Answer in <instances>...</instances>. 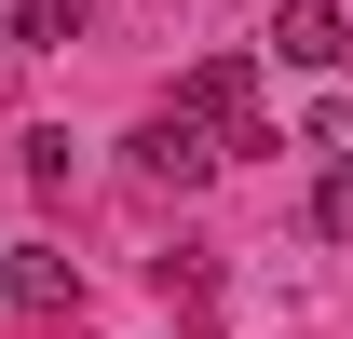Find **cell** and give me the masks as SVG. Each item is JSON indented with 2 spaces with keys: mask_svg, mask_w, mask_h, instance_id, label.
I'll return each instance as SVG.
<instances>
[{
  "mask_svg": "<svg viewBox=\"0 0 353 339\" xmlns=\"http://www.w3.org/2000/svg\"><path fill=\"white\" fill-rule=\"evenodd\" d=\"M176 109H204V123L231 136V163H245V150H285V136L259 123V68H245V54H204V68L176 82Z\"/></svg>",
  "mask_w": 353,
  "mask_h": 339,
  "instance_id": "cell-1",
  "label": "cell"
},
{
  "mask_svg": "<svg viewBox=\"0 0 353 339\" xmlns=\"http://www.w3.org/2000/svg\"><path fill=\"white\" fill-rule=\"evenodd\" d=\"M218 163H231V136L204 123V109H163V123H136V176H150V190H204Z\"/></svg>",
  "mask_w": 353,
  "mask_h": 339,
  "instance_id": "cell-2",
  "label": "cell"
},
{
  "mask_svg": "<svg viewBox=\"0 0 353 339\" xmlns=\"http://www.w3.org/2000/svg\"><path fill=\"white\" fill-rule=\"evenodd\" d=\"M272 54L326 82V68H353V14H340V0H285V14H272Z\"/></svg>",
  "mask_w": 353,
  "mask_h": 339,
  "instance_id": "cell-3",
  "label": "cell"
},
{
  "mask_svg": "<svg viewBox=\"0 0 353 339\" xmlns=\"http://www.w3.org/2000/svg\"><path fill=\"white\" fill-rule=\"evenodd\" d=\"M0 298H14L28 326H54V312L82 298V271H68V258H54V245H14V271H0Z\"/></svg>",
  "mask_w": 353,
  "mask_h": 339,
  "instance_id": "cell-4",
  "label": "cell"
},
{
  "mask_svg": "<svg viewBox=\"0 0 353 339\" xmlns=\"http://www.w3.org/2000/svg\"><path fill=\"white\" fill-rule=\"evenodd\" d=\"M95 0H14V54H68Z\"/></svg>",
  "mask_w": 353,
  "mask_h": 339,
  "instance_id": "cell-5",
  "label": "cell"
},
{
  "mask_svg": "<svg viewBox=\"0 0 353 339\" xmlns=\"http://www.w3.org/2000/svg\"><path fill=\"white\" fill-rule=\"evenodd\" d=\"M312 231H326V245H353V163L326 176V190H312Z\"/></svg>",
  "mask_w": 353,
  "mask_h": 339,
  "instance_id": "cell-6",
  "label": "cell"
},
{
  "mask_svg": "<svg viewBox=\"0 0 353 339\" xmlns=\"http://www.w3.org/2000/svg\"><path fill=\"white\" fill-rule=\"evenodd\" d=\"M312 150H326V163H353V95H326V109H312Z\"/></svg>",
  "mask_w": 353,
  "mask_h": 339,
  "instance_id": "cell-7",
  "label": "cell"
}]
</instances>
